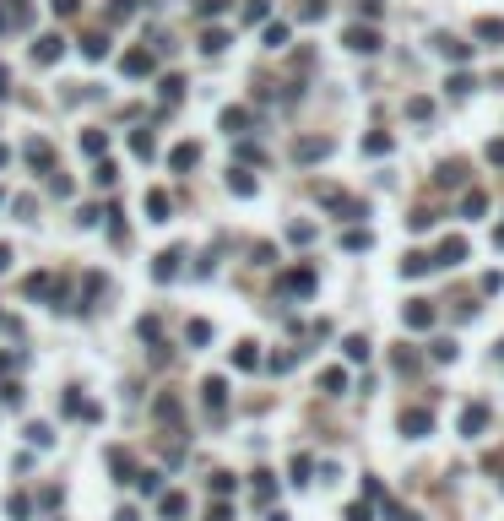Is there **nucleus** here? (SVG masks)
I'll return each mask as SVG.
<instances>
[{
	"mask_svg": "<svg viewBox=\"0 0 504 521\" xmlns=\"http://www.w3.org/2000/svg\"><path fill=\"white\" fill-rule=\"evenodd\" d=\"M233 364H239V370H255V364H261L255 342H239V348H233Z\"/></svg>",
	"mask_w": 504,
	"mask_h": 521,
	"instance_id": "nucleus-26",
	"label": "nucleus"
},
{
	"mask_svg": "<svg viewBox=\"0 0 504 521\" xmlns=\"http://www.w3.org/2000/svg\"><path fill=\"white\" fill-rule=\"evenodd\" d=\"M407 114H412V120H434V104H428V98H412V104H407Z\"/></svg>",
	"mask_w": 504,
	"mask_h": 521,
	"instance_id": "nucleus-38",
	"label": "nucleus"
},
{
	"mask_svg": "<svg viewBox=\"0 0 504 521\" xmlns=\"http://www.w3.org/2000/svg\"><path fill=\"white\" fill-rule=\"evenodd\" d=\"M488 418H493V413H488V402H472V407H461V435H466V440H472V435H483V429H488Z\"/></svg>",
	"mask_w": 504,
	"mask_h": 521,
	"instance_id": "nucleus-5",
	"label": "nucleus"
},
{
	"mask_svg": "<svg viewBox=\"0 0 504 521\" xmlns=\"http://www.w3.org/2000/svg\"><path fill=\"white\" fill-rule=\"evenodd\" d=\"M325 152H331V136H304V142L293 147V158H299V163H320Z\"/></svg>",
	"mask_w": 504,
	"mask_h": 521,
	"instance_id": "nucleus-6",
	"label": "nucleus"
},
{
	"mask_svg": "<svg viewBox=\"0 0 504 521\" xmlns=\"http://www.w3.org/2000/svg\"><path fill=\"white\" fill-rule=\"evenodd\" d=\"M81 55H87V60H103V55H109V39H103V33H93V39L81 43Z\"/></svg>",
	"mask_w": 504,
	"mask_h": 521,
	"instance_id": "nucleus-29",
	"label": "nucleus"
},
{
	"mask_svg": "<svg viewBox=\"0 0 504 521\" xmlns=\"http://www.w3.org/2000/svg\"><path fill=\"white\" fill-rule=\"evenodd\" d=\"M287 239H293V245H309V239H315V229H309V223H293V229H287Z\"/></svg>",
	"mask_w": 504,
	"mask_h": 521,
	"instance_id": "nucleus-41",
	"label": "nucleus"
},
{
	"mask_svg": "<svg viewBox=\"0 0 504 521\" xmlns=\"http://www.w3.org/2000/svg\"><path fill=\"white\" fill-rule=\"evenodd\" d=\"M81 152H93V158L109 152V136H103V130H87V136H81Z\"/></svg>",
	"mask_w": 504,
	"mask_h": 521,
	"instance_id": "nucleus-30",
	"label": "nucleus"
},
{
	"mask_svg": "<svg viewBox=\"0 0 504 521\" xmlns=\"http://www.w3.org/2000/svg\"><path fill=\"white\" fill-rule=\"evenodd\" d=\"M201 49H206V55H222V49H228V33H222V27H206V33H201Z\"/></svg>",
	"mask_w": 504,
	"mask_h": 521,
	"instance_id": "nucleus-21",
	"label": "nucleus"
},
{
	"mask_svg": "<svg viewBox=\"0 0 504 521\" xmlns=\"http://www.w3.org/2000/svg\"><path fill=\"white\" fill-rule=\"evenodd\" d=\"M342 245H347V250H369V229H347Z\"/></svg>",
	"mask_w": 504,
	"mask_h": 521,
	"instance_id": "nucleus-34",
	"label": "nucleus"
},
{
	"mask_svg": "<svg viewBox=\"0 0 504 521\" xmlns=\"http://www.w3.org/2000/svg\"><path fill=\"white\" fill-rule=\"evenodd\" d=\"M488 212V190H466L461 196V217H483Z\"/></svg>",
	"mask_w": 504,
	"mask_h": 521,
	"instance_id": "nucleus-15",
	"label": "nucleus"
},
{
	"mask_svg": "<svg viewBox=\"0 0 504 521\" xmlns=\"http://www.w3.org/2000/svg\"><path fill=\"white\" fill-rule=\"evenodd\" d=\"M266 521H287V516H282V510H277V516H266Z\"/></svg>",
	"mask_w": 504,
	"mask_h": 521,
	"instance_id": "nucleus-54",
	"label": "nucleus"
},
{
	"mask_svg": "<svg viewBox=\"0 0 504 521\" xmlns=\"http://www.w3.org/2000/svg\"><path fill=\"white\" fill-rule=\"evenodd\" d=\"M402 320L412 326V332H428V326H434V304H428V299H407Z\"/></svg>",
	"mask_w": 504,
	"mask_h": 521,
	"instance_id": "nucleus-4",
	"label": "nucleus"
},
{
	"mask_svg": "<svg viewBox=\"0 0 504 521\" xmlns=\"http://www.w3.org/2000/svg\"><path fill=\"white\" fill-rule=\"evenodd\" d=\"M174 271H179V250H163V255H158V266H152V277H158V283H168Z\"/></svg>",
	"mask_w": 504,
	"mask_h": 521,
	"instance_id": "nucleus-17",
	"label": "nucleus"
},
{
	"mask_svg": "<svg viewBox=\"0 0 504 521\" xmlns=\"http://www.w3.org/2000/svg\"><path fill=\"white\" fill-rule=\"evenodd\" d=\"M342 348H347V358H353V364H363V358H369V342H363V337H347Z\"/></svg>",
	"mask_w": 504,
	"mask_h": 521,
	"instance_id": "nucleus-35",
	"label": "nucleus"
},
{
	"mask_svg": "<svg viewBox=\"0 0 504 521\" xmlns=\"http://www.w3.org/2000/svg\"><path fill=\"white\" fill-rule=\"evenodd\" d=\"M130 147H136L142 158H152V147H158V142H152V130H136V136H130Z\"/></svg>",
	"mask_w": 504,
	"mask_h": 521,
	"instance_id": "nucleus-39",
	"label": "nucleus"
},
{
	"mask_svg": "<svg viewBox=\"0 0 504 521\" xmlns=\"http://www.w3.org/2000/svg\"><path fill=\"white\" fill-rule=\"evenodd\" d=\"M125 76H152V55H147V49H130V55H125Z\"/></svg>",
	"mask_w": 504,
	"mask_h": 521,
	"instance_id": "nucleus-14",
	"label": "nucleus"
},
{
	"mask_svg": "<svg viewBox=\"0 0 504 521\" xmlns=\"http://www.w3.org/2000/svg\"><path fill=\"white\" fill-rule=\"evenodd\" d=\"M130 483H136L142 494H158V489H163V478H158V473H136V478H130Z\"/></svg>",
	"mask_w": 504,
	"mask_h": 521,
	"instance_id": "nucleus-37",
	"label": "nucleus"
},
{
	"mask_svg": "<svg viewBox=\"0 0 504 521\" xmlns=\"http://www.w3.org/2000/svg\"><path fill=\"white\" fill-rule=\"evenodd\" d=\"M287 43V22H266V49H282Z\"/></svg>",
	"mask_w": 504,
	"mask_h": 521,
	"instance_id": "nucleus-28",
	"label": "nucleus"
},
{
	"mask_svg": "<svg viewBox=\"0 0 504 521\" xmlns=\"http://www.w3.org/2000/svg\"><path fill=\"white\" fill-rule=\"evenodd\" d=\"M320 386H325L331 396H342V391H347V370H325V375H320Z\"/></svg>",
	"mask_w": 504,
	"mask_h": 521,
	"instance_id": "nucleus-27",
	"label": "nucleus"
},
{
	"mask_svg": "<svg viewBox=\"0 0 504 521\" xmlns=\"http://www.w3.org/2000/svg\"><path fill=\"white\" fill-rule=\"evenodd\" d=\"M147 212H152V223H163V217H168V196H163V190H147Z\"/></svg>",
	"mask_w": 504,
	"mask_h": 521,
	"instance_id": "nucleus-24",
	"label": "nucleus"
},
{
	"mask_svg": "<svg viewBox=\"0 0 504 521\" xmlns=\"http://www.w3.org/2000/svg\"><path fill=\"white\" fill-rule=\"evenodd\" d=\"M499 353H504V342H499Z\"/></svg>",
	"mask_w": 504,
	"mask_h": 521,
	"instance_id": "nucleus-55",
	"label": "nucleus"
},
{
	"mask_svg": "<svg viewBox=\"0 0 504 521\" xmlns=\"http://www.w3.org/2000/svg\"><path fill=\"white\" fill-rule=\"evenodd\" d=\"M434 43H440V55H444V60H456V65H466V60H472V43L450 39V33H440V39H434Z\"/></svg>",
	"mask_w": 504,
	"mask_h": 521,
	"instance_id": "nucleus-10",
	"label": "nucleus"
},
{
	"mask_svg": "<svg viewBox=\"0 0 504 521\" xmlns=\"http://www.w3.org/2000/svg\"><path fill=\"white\" fill-rule=\"evenodd\" d=\"M342 43L353 49V55H374V49H380V27H369V22H353V27L342 33Z\"/></svg>",
	"mask_w": 504,
	"mask_h": 521,
	"instance_id": "nucleus-1",
	"label": "nucleus"
},
{
	"mask_svg": "<svg viewBox=\"0 0 504 521\" xmlns=\"http://www.w3.org/2000/svg\"><path fill=\"white\" fill-rule=\"evenodd\" d=\"M444 87H450V98H466V93H472V87H477V82H472L466 71H456V76H450V82H444Z\"/></svg>",
	"mask_w": 504,
	"mask_h": 521,
	"instance_id": "nucleus-32",
	"label": "nucleus"
},
{
	"mask_svg": "<svg viewBox=\"0 0 504 521\" xmlns=\"http://www.w3.org/2000/svg\"><path fill=\"white\" fill-rule=\"evenodd\" d=\"M363 152H369V158H385V152H390V136H385V130H369V136H363Z\"/></svg>",
	"mask_w": 504,
	"mask_h": 521,
	"instance_id": "nucleus-18",
	"label": "nucleus"
},
{
	"mask_svg": "<svg viewBox=\"0 0 504 521\" xmlns=\"http://www.w3.org/2000/svg\"><path fill=\"white\" fill-rule=\"evenodd\" d=\"M488 163L504 168V136H493V142H488Z\"/></svg>",
	"mask_w": 504,
	"mask_h": 521,
	"instance_id": "nucleus-43",
	"label": "nucleus"
},
{
	"mask_svg": "<svg viewBox=\"0 0 504 521\" xmlns=\"http://www.w3.org/2000/svg\"><path fill=\"white\" fill-rule=\"evenodd\" d=\"M114 521H142V516H136V510H120V516H114Z\"/></svg>",
	"mask_w": 504,
	"mask_h": 521,
	"instance_id": "nucleus-53",
	"label": "nucleus"
},
{
	"mask_svg": "<svg viewBox=\"0 0 504 521\" xmlns=\"http://www.w3.org/2000/svg\"><path fill=\"white\" fill-rule=\"evenodd\" d=\"M271 494H277V483H271V473H255V500H271Z\"/></svg>",
	"mask_w": 504,
	"mask_h": 521,
	"instance_id": "nucleus-33",
	"label": "nucleus"
},
{
	"mask_svg": "<svg viewBox=\"0 0 504 521\" xmlns=\"http://www.w3.org/2000/svg\"><path fill=\"white\" fill-rule=\"evenodd\" d=\"M201 402H206V413H212V418H222V407H228V386L212 375V380L201 386Z\"/></svg>",
	"mask_w": 504,
	"mask_h": 521,
	"instance_id": "nucleus-8",
	"label": "nucleus"
},
{
	"mask_svg": "<svg viewBox=\"0 0 504 521\" xmlns=\"http://www.w3.org/2000/svg\"><path fill=\"white\" fill-rule=\"evenodd\" d=\"M168 163H174V168H196V163H201V147H196V142H179L174 152H168Z\"/></svg>",
	"mask_w": 504,
	"mask_h": 521,
	"instance_id": "nucleus-12",
	"label": "nucleus"
},
{
	"mask_svg": "<svg viewBox=\"0 0 504 521\" xmlns=\"http://www.w3.org/2000/svg\"><path fill=\"white\" fill-rule=\"evenodd\" d=\"M320 201L331 212H342V217H363V201H353V196H342V190H331V185L320 190Z\"/></svg>",
	"mask_w": 504,
	"mask_h": 521,
	"instance_id": "nucleus-7",
	"label": "nucleus"
},
{
	"mask_svg": "<svg viewBox=\"0 0 504 521\" xmlns=\"http://www.w3.org/2000/svg\"><path fill=\"white\" fill-rule=\"evenodd\" d=\"M456 353H461L456 337H440V342H434V358H440V364H456Z\"/></svg>",
	"mask_w": 504,
	"mask_h": 521,
	"instance_id": "nucleus-31",
	"label": "nucleus"
},
{
	"mask_svg": "<svg viewBox=\"0 0 504 521\" xmlns=\"http://www.w3.org/2000/svg\"><path fill=\"white\" fill-rule=\"evenodd\" d=\"M244 126H250V114H244V109H222V130H228V136H239Z\"/></svg>",
	"mask_w": 504,
	"mask_h": 521,
	"instance_id": "nucleus-22",
	"label": "nucleus"
},
{
	"mask_svg": "<svg viewBox=\"0 0 504 521\" xmlns=\"http://www.w3.org/2000/svg\"><path fill=\"white\" fill-rule=\"evenodd\" d=\"M6 93H11V76H6V71H0V98H6Z\"/></svg>",
	"mask_w": 504,
	"mask_h": 521,
	"instance_id": "nucleus-52",
	"label": "nucleus"
},
{
	"mask_svg": "<svg viewBox=\"0 0 504 521\" xmlns=\"http://www.w3.org/2000/svg\"><path fill=\"white\" fill-rule=\"evenodd\" d=\"M228 6H233V0H201V17H222Z\"/></svg>",
	"mask_w": 504,
	"mask_h": 521,
	"instance_id": "nucleus-45",
	"label": "nucleus"
},
{
	"mask_svg": "<svg viewBox=\"0 0 504 521\" xmlns=\"http://www.w3.org/2000/svg\"><path fill=\"white\" fill-rule=\"evenodd\" d=\"M428 266H434V255H423V250H412V255H402V277H423Z\"/></svg>",
	"mask_w": 504,
	"mask_h": 521,
	"instance_id": "nucleus-16",
	"label": "nucleus"
},
{
	"mask_svg": "<svg viewBox=\"0 0 504 521\" xmlns=\"http://www.w3.org/2000/svg\"><path fill=\"white\" fill-rule=\"evenodd\" d=\"M27 440H33V445H49L55 435H49V424H33V429H27Z\"/></svg>",
	"mask_w": 504,
	"mask_h": 521,
	"instance_id": "nucleus-48",
	"label": "nucleus"
},
{
	"mask_svg": "<svg viewBox=\"0 0 504 521\" xmlns=\"http://www.w3.org/2000/svg\"><path fill=\"white\" fill-rule=\"evenodd\" d=\"M472 33H477L483 43H504V17H477V22H472Z\"/></svg>",
	"mask_w": 504,
	"mask_h": 521,
	"instance_id": "nucleus-11",
	"label": "nucleus"
},
{
	"mask_svg": "<svg viewBox=\"0 0 504 521\" xmlns=\"http://www.w3.org/2000/svg\"><path fill=\"white\" fill-rule=\"evenodd\" d=\"M184 337H190V342H212V326H206V320H190V332H184Z\"/></svg>",
	"mask_w": 504,
	"mask_h": 521,
	"instance_id": "nucleus-42",
	"label": "nucleus"
},
{
	"mask_svg": "<svg viewBox=\"0 0 504 521\" xmlns=\"http://www.w3.org/2000/svg\"><path fill=\"white\" fill-rule=\"evenodd\" d=\"M163 516H184V494H168V500H163Z\"/></svg>",
	"mask_w": 504,
	"mask_h": 521,
	"instance_id": "nucleus-47",
	"label": "nucleus"
},
{
	"mask_svg": "<svg viewBox=\"0 0 504 521\" xmlns=\"http://www.w3.org/2000/svg\"><path fill=\"white\" fill-rule=\"evenodd\" d=\"M304 17H309V22H320V17H325V0H309V6H304Z\"/></svg>",
	"mask_w": 504,
	"mask_h": 521,
	"instance_id": "nucleus-49",
	"label": "nucleus"
},
{
	"mask_svg": "<svg viewBox=\"0 0 504 521\" xmlns=\"http://www.w3.org/2000/svg\"><path fill=\"white\" fill-rule=\"evenodd\" d=\"M114 180H120V168H114V163H109V158H103V163L93 168V185H98V190H109V185H114Z\"/></svg>",
	"mask_w": 504,
	"mask_h": 521,
	"instance_id": "nucleus-23",
	"label": "nucleus"
},
{
	"mask_svg": "<svg viewBox=\"0 0 504 521\" xmlns=\"http://www.w3.org/2000/svg\"><path fill=\"white\" fill-rule=\"evenodd\" d=\"M11 266V245H0V271Z\"/></svg>",
	"mask_w": 504,
	"mask_h": 521,
	"instance_id": "nucleus-50",
	"label": "nucleus"
},
{
	"mask_svg": "<svg viewBox=\"0 0 504 521\" xmlns=\"http://www.w3.org/2000/svg\"><path fill=\"white\" fill-rule=\"evenodd\" d=\"M493 250H504V223H499V229H493Z\"/></svg>",
	"mask_w": 504,
	"mask_h": 521,
	"instance_id": "nucleus-51",
	"label": "nucleus"
},
{
	"mask_svg": "<svg viewBox=\"0 0 504 521\" xmlns=\"http://www.w3.org/2000/svg\"><path fill=\"white\" fill-rule=\"evenodd\" d=\"M428 223H434V217H428V212H423V207H418V212H412V217H407V229H412V234H423V229H428Z\"/></svg>",
	"mask_w": 504,
	"mask_h": 521,
	"instance_id": "nucleus-44",
	"label": "nucleus"
},
{
	"mask_svg": "<svg viewBox=\"0 0 504 521\" xmlns=\"http://www.w3.org/2000/svg\"><path fill=\"white\" fill-rule=\"evenodd\" d=\"M434 180H440V185H461V180H466V163H456V158H450V163H440V174H434Z\"/></svg>",
	"mask_w": 504,
	"mask_h": 521,
	"instance_id": "nucleus-20",
	"label": "nucleus"
},
{
	"mask_svg": "<svg viewBox=\"0 0 504 521\" xmlns=\"http://www.w3.org/2000/svg\"><path fill=\"white\" fill-rule=\"evenodd\" d=\"M60 55H65V39H60V33H43L39 49H33V60H39V65H55Z\"/></svg>",
	"mask_w": 504,
	"mask_h": 521,
	"instance_id": "nucleus-9",
	"label": "nucleus"
},
{
	"mask_svg": "<svg viewBox=\"0 0 504 521\" xmlns=\"http://www.w3.org/2000/svg\"><path fill=\"white\" fill-rule=\"evenodd\" d=\"M228 190H233V196H255V180H250L244 168H228Z\"/></svg>",
	"mask_w": 504,
	"mask_h": 521,
	"instance_id": "nucleus-19",
	"label": "nucleus"
},
{
	"mask_svg": "<svg viewBox=\"0 0 504 521\" xmlns=\"http://www.w3.org/2000/svg\"><path fill=\"white\" fill-rule=\"evenodd\" d=\"M461 261H466V239L461 234H444L440 250H434V266H461Z\"/></svg>",
	"mask_w": 504,
	"mask_h": 521,
	"instance_id": "nucleus-3",
	"label": "nucleus"
},
{
	"mask_svg": "<svg viewBox=\"0 0 504 521\" xmlns=\"http://www.w3.org/2000/svg\"><path fill=\"white\" fill-rule=\"evenodd\" d=\"M282 288H287V293H315V271H309V266L287 271V277H282Z\"/></svg>",
	"mask_w": 504,
	"mask_h": 521,
	"instance_id": "nucleus-13",
	"label": "nucleus"
},
{
	"mask_svg": "<svg viewBox=\"0 0 504 521\" xmlns=\"http://www.w3.org/2000/svg\"><path fill=\"white\" fill-rule=\"evenodd\" d=\"M49 11H55V17H76L81 0H49Z\"/></svg>",
	"mask_w": 504,
	"mask_h": 521,
	"instance_id": "nucleus-40",
	"label": "nucleus"
},
{
	"mask_svg": "<svg viewBox=\"0 0 504 521\" xmlns=\"http://www.w3.org/2000/svg\"><path fill=\"white\" fill-rule=\"evenodd\" d=\"M22 293H27V299H43V293H49V271H33V277L22 283Z\"/></svg>",
	"mask_w": 504,
	"mask_h": 521,
	"instance_id": "nucleus-25",
	"label": "nucleus"
},
{
	"mask_svg": "<svg viewBox=\"0 0 504 521\" xmlns=\"http://www.w3.org/2000/svg\"><path fill=\"white\" fill-rule=\"evenodd\" d=\"M402 435H407V440L434 435V413H428V407H407V413H402Z\"/></svg>",
	"mask_w": 504,
	"mask_h": 521,
	"instance_id": "nucleus-2",
	"label": "nucleus"
},
{
	"mask_svg": "<svg viewBox=\"0 0 504 521\" xmlns=\"http://www.w3.org/2000/svg\"><path fill=\"white\" fill-rule=\"evenodd\" d=\"M266 11H271L266 0H250V6H244V17H250V22H266Z\"/></svg>",
	"mask_w": 504,
	"mask_h": 521,
	"instance_id": "nucleus-46",
	"label": "nucleus"
},
{
	"mask_svg": "<svg viewBox=\"0 0 504 521\" xmlns=\"http://www.w3.org/2000/svg\"><path fill=\"white\" fill-rule=\"evenodd\" d=\"M27 163H33V168H49V147H43V142H27Z\"/></svg>",
	"mask_w": 504,
	"mask_h": 521,
	"instance_id": "nucleus-36",
	"label": "nucleus"
}]
</instances>
